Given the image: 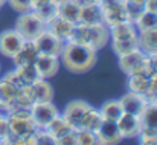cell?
<instances>
[{
	"instance_id": "83f0119b",
	"label": "cell",
	"mask_w": 157,
	"mask_h": 145,
	"mask_svg": "<svg viewBox=\"0 0 157 145\" xmlns=\"http://www.w3.org/2000/svg\"><path fill=\"white\" fill-rule=\"evenodd\" d=\"M73 127L72 125H69V122L63 118V115L59 113L56 118H53L52 119V122L46 127V130L52 135L53 138H55V141L58 139V138H61L64 133H67L69 130H72Z\"/></svg>"
},
{
	"instance_id": "5bb4252c",
	"label": "cell",
	"mask_w": 157,
	"mask_h": 145,
	"mask_svg": "<svg viewBox=\"0 0 157 145\" xmlns=\"http://www.w3.org/2000/svg\"><path fill=\"white\" fill-rule=\"evenodd\" d=\"M121 107L124 110V113H133V115H139L144 112V108L148 104V99L145 95L136 93V92H127L125 95H122V98L119 99Z\"/></svg>"
},
{
	"instance_id": "8fae6325",
	"label": "cell",
	"mask_w": 157,
	"mask_h": 145,
	"mask_svg": "<svg viewBox=\"0 0 157 145\" xmlns=\"http://www.w3.org/2000/svg\"><path fill=\"white\" fill-rule=\"evenodd\" d=\"M23 43L25 38L15 29H6L0 34V53L6 58H12Z\"/></svg>"
},
{
	"instance_id": "d590c367",
	"label": "cell",
	"mask_w": 157,
	"mask_h": 145,
	"mask_svg": "<svg viewBox=\"0 0 157 145\" xmlns=\"http://www.w3.org/2000/svg\"><path fill=\"white\" fill-rule=\"evenodd\" d=\"M137 138H139V142L144 145H157V133L154 128L142 127L140 135Z\"/></svg>"
},
{
	"instance_id": "816d5d0a",
	"label": "cell",
	"mask_w": 157,
	"mask_h": 145,
	"mask_svg": "<svg viewBox=\"0 0 157 145\" xmlns=\"http://www.w3.org/2000/svg\"><path fill=\"white\" fill-rule=\"evenodd\" d=\"M0 70H2V66H0Z\"/></svg>"
},
{
	"instance_id": "836d02e7",
	"label": "cell",
	"mask_w": 157,
	"mask_h": 145,
	"mask_svg": "<svg viewBox=\"0 0 157 145\" xmlns=\"http://www.w3.org/2000/svg\"><path fill=\"white\" fill-rule=\"evenodd\" d=\"M124 6H125V11H127V15H128V20L130 22H136L137 17L144 12V5L137 3V2H133V0H125L124 2Z\"/></svg>"
},
{
	"instance_id": "9c48e42d",
	"label": "cell",
	"mask_w": 157,
	"mask_h": 145,
	"mask_svg": "<svg viewBox=\"0 0 157 145\" xmlns=\"http://www.w3.org/2000/svg\"><path fill=\"white\" fill-rule=\"evenodd\" d=\"M119 133L122 136V139H133L137 138L140 135L142 130V121L139 115H133V113H122L121 118L116 121Z\"/></svg>"
},
{
	"instance_id": "bcb514c9",
	"label": "cell",
	"mask_w": 157,
	"mask_h": 145,
	"mask_svg": "<svg viewBox=\"0 0 157 145\" xmlns=\"http://www.w3.org/2000/svg\"><path fill=\"white\" fill-rule=\"evenodd\" d=\"M133 2H137V3H140V5H144L147 0H133Z\"/></svg>"
},
{
	"instance_id": "7c38bea8",
	"label": "cell",
	"mask_w": 157,
	"mask_h": 145,
	"mask_svg": "<svg viewBox=\"0 0 157 145\" xmlns=\"http://www.w3.org/2000/svg\"><path fill=\"white\" fill-rule=\"evenodd\" d=\"M61 61L59 57L55 55H46V53H38L37 60H35V69L38 73V78H44L49 80L56 75V72L59 70Z\"/></svg>"
},
{
	"instance_id": "5b68a950",
	"label": "cell",
	"mask_w": 157,
	"mask_h": 145,
	"mask_svg": "<svg viewBox=\"0 0 157 145\" xmlns=\"http://www.w3.org/2000/svg\"><path fill=\"white\" fill-rule=\"evenodd\" d=\"M58 115L59 110L53 101H37L31 105V118L37 128H46Z\"/></svg>"
},
{
	"instance_id": "f35d334b",
	"label": "cell",
	"mask_w": 157,
	"mask_h": 145,
	"mask_svg": "<svg viewBox=\"0 0 157 145\" xmlns=\"http://www.w3.org/2000/svg\"><path fill=\"white\" fill-rule=\"evenodd\" d=\"M5 81H8L9 84H12L14 87H20V86H23V84H26L25 81H23V78L18 75V72L14 69V70H9V72H6L3 76H2Z\"/></svg>"
},
{
	"instance_id": "8d00e7d4",
	"label": "cell",
	"mask_w": 157,
	"mask_h": 145,
	"mask_svg": "<svg viewBox=\"0 0 157 145\" xmlns=\"http://www.w3.org/2000/svg\"><path fill=\"white\" fill-rule=\"evenodd\" d=\"M56 145H78V130L72 128L56 139Z\"/></svg>"
},
{
	"instance_id": "d4e9b609",
	"label": "cell",
	"mask_w": 157,
	"mask_h": 145,
	"mask_svg": "<svg viewBox=\"0 0 157 145\" xmlns=\"http://www.w3.org/2000/svg\"><path fill=\"white\" fill-rule=\"evenodd\" d=\"M102 121H104V118H102L99 108H95L93 105H90V107L87 108L86 115H84L81 128H87V130H92V131L96 133V130L101 127Z\"/></svg>"
},
{
	"instance_id": "2e32d148",
	"label": "cell",
	"mask_w": 157,
	"mask_h": 145,
	"mask_svg": "<svg viewBox=\"0 0 157 145\" xmlns=\"http://www.w3.org/2000/svg\"><path fill=\"white\" fill-rule=\"evenodd\" d=\"M38 49L35 46L34 40H25L18 52L11 58L14 61V66H26V64H35V60L38 57Z\"/></svg>"
},
{
	"instance_id": "277c9868",
	"label": "cell",
	"mask_w": 157,
	"mask_h": 145,
	"mask_svg": "<svg viewBox=\"0 0 157 145\" xmlns=\"http://www.w3.org/2000/svg\"><path fill=\"white\" fill-rule=\"evenodd\" d=\"M25 40H34L40 32L46 29V23L31 9L28 12H23L18 15L14 28Z\"/></svg>"
},
{
	"instance_id": "ac0fdd59",
	"label": "cell",
	"mask_w": 157,
	"mask_h": 145,
	"mask_svg": "<svg viewBox=\"0 0 157 145\" xmlns=\"http://www.w3.org/2000/svg\"><path fill=\"white\" fill-rule=\"evenodd\" d=\"M78 23H82V25L104 23V22H102V6H101V3H89V5H82L81 9H79Z\"/></svg>"
},
{
	"instance_id": "3957f363",
	"label": "cell",
	"mask_w": 157,
	"mask_h": 145,
	"mask_svg": "<svg viewBox=\"0 0 157 145\" xmlns=\"http://www.w3.org/2000/svg\"><path fill=\"white\" fill-rule=\"evenodd\" d=\"M69 41L86 45L98 52L104 49L105 45L110 41V29L105 23H96V25L75 23Z\"/></svg>"
},
{
	"instance_id": "1f68e13d",
	"label": "cell",
	"mask_w": 157,
	"mask_h": 145,
	"mask_svg": "<svg viewBox=\"0 0 157 145\" xmlns=\"http://www.w3.org/2000/svg\"><path fill=\"white\" fill-rule=\"evenodd\" d=\"M15 70H17V72H18V75L23 78V81H25V83H28V84H32V83L38 78V73H37L35 64L15 66Z\"/></svg>"
},
{
	"instance_id": "7a4b0ae2",
	"label": "cell",
	"mask_w": 157,
	"mask_h": 145,
	"mask_svg": "<svg viewBox=\"0 0 157 145\" xmlns=\"http://www.w3.org/2000/svg\"><path fill=\"white\" fill-rule=\"evenodd\" d=\"M9 133L15 138V145H34L35 124L31 118V108L12 107L6 112Z\"/></svg>"
},
{
	"instance_id": "d6986e66",
	"label": "cell",
	"mask_w": 157,
	"mask_h": 145,
	"mask_svg": "<svg viewBox=\"0 0 157 145\" xmlns=\"http://www.w3.org/2000/svg\"><path fill=\"white\" fill-rule=\"evenodd\" d=\"M15 92H17V87H14L12 84L0 78V112L2 113H6L14 105Z\"/></svg>"
},
{
	"instance_id": "74e56055",
	"label": "cell",
	"mask_w": 157,
	"mask_h": 145,
	"mask_svg": "<svg viewBox=\"0 0 157 145\" xmlns=\"http://www.w3.org/2000/svg\"><path fill=\"white\" fill-rule=\"evenodd\" d=\"M6 3L18 14L31 11V0H8Z\"/></svg>"
},
{
	"instance_id": "ffe728a7",
	"label": "cell",
	"mask_w": 157,
	"mask_h": 145,
	"mask_svg": "<svg viewBox=\"0 0 157 145\" xmlns=\"http://www.w3.org/2000/svg\"><path fill=\"white\" fill-rule=\"evenodd\" d=\"M35 102V93H34V87L32 84H23L20 87H17L15 92V102L12 107H25V108H31V105ZM11 107V108H12ZM9 108V110H11Z\"/></svg>"
},
{
	"instance_id": "603a6c76",
	"label": "cell",
	"mask_w": 157,
	"mask_h": 145,
	"mask_svg": "<svg viewBox=\"0 0 157 145\" xmlns=\"http://www.w3.org/2000/svg\"><path fill=\"white\" fill-rule=\"evenodd\" d=\"M79 9L81 6L75 2V0H63L58 3V11L56 15L72 22V23H78V17H79Z\"/></svg>"
},
{
	"instance_id": "cb8c5ba5",
	"label": "cell",
	"mask_w": 157,
	"mask_h": 145,
	"mask_svg": "<svg viewBox=\"0 0 157 145\" xmlns=\"http://www.w3.org/2000/svg\"><path fill=\"white\" fill-rule=\"evenodd\" d=\"M32 87L35 93V102L37 101H53V96H55L53 87L44 78H37L32 83Z\"/></svg>"
},
{
	"instance_id": "52a82bcc",
	"label": "cell",
	"mask_w": 157,
	"mask_h": 145,
	"mask_svg": "<svg viewBox=\"0 0 157 145\" xmlns=\"http://www.w3.org/2000/svg\"><path fill=\"white\" fill-rule=\"evenodd\" d=\"M34 43H35L40 53L55 55V57H59L63 45H64V41H61L56 35H53L49 29H44L43 32H40L34 38Z\"/></svg>"
},
{
	"instance_id": "681fc988",
	"label": "cell",
	"mask_w": 157,
	"mask_h": 145,
	"mask_svg": "<svg viewBox=\"0 0 157 145\" xmlns=\"http://www.w3.org/2000/svg\"><path fill=\"white\" fill-rule=\"evenodd\" d=\"M53 2H56V3H59V2H63V0H53Z\"/></svg>"
},
{
	"instance_id": "ab89813d",
	"label": "cell",
	"mask_w": 157,
	"mask_h": 145,
	"mask_svg": "<svg viewBox=\"0 0 157 145\" xmlns=\"http://www.w3.org/2000/svg\"><path fill=\"white\" fill-rule=\"evenodd\" d=\"M145 96H147L148 101H157V73L151 76L150 87H148V92H147Z\"/></svg>"
},
{
	"instance_id": "6da1fadb",
	"label": "cell",
	"mask_w": 157,
	"mask_h": 145,
	"mask_svg": "<svg viewBox=\"0 0 157 145\" xmlns=\"http://www.w3.org/2000/svg\"><path fill=\"white\" fill-rule=\"evenodd\" d=\"M59 61L72 73H86L96 63V50L86 45L66 41L59 53Z\"/></svg>"
},
{
	"instance_id": "7bdbcfd3",
	"label": "cell",
	"mask_w": 157,
	"mask_h": 145,
	"mask_svg": "<svg viewBox=\"0 0 157 145\" xmlns=\"http://www.w3.org/2000/svg\"><path fill=\"white\" fill-rule=\"evenodd\" d=\"M144 11L157 14V0H147L144 3Z\"/></svg>"
},
{
	"instance_id": "ee69618b",
	"label": "cell",
	"mask_w": 157,
	"mask_h": 145,
	"mask_svg": "<svg viewBox=\"0 0 157 145\" xmlns=\"http://www.w3.org/2000/svg\"><path fill=\"white\" fill-rule=\"evenodd\" d=\"M79 6H82V5H89V3H102L104 0H75Z\"/></svg>"
},
{
	"instance_id": "e575fe53",
	"label": "cell",
	"mask_w": 157,
	"mask_h": 145,
	"mask_svg": "<svg viewBox=\"0 0 157 145\" xmlns=\"http://www.w3.org/2000/svg\"><path fill=\"white\" fill-rule=\"evenodd\" d=\"M78 145H98L96 133L87 128H78Z\"/></svg>"
},
{
	"instance_id": "4fadbf2b",
	"label": "cell",
	"mask_w": 157,
	"mask_h": 145,
	"mask_svg": "<svg viewBox=\"0 0 157 145\" xmlns=\"http://www.w3.org/2000/svg\"><path fill=\"white\" fill-rule=\"evenodd\" d=\"M96 138L99 145H116L124 141L119 133L116 121H107V119L102 121L101 127L96 130Z\"/></svg>"
},
{
	"instance_id": "60d3db41",
	"label": "cell",
	"mask_w": 157,
	"mask_h": 145,
	"mask_svg": "<svg viewBox=\"0 0 157 145\" xmlns=\"http://www.w3.org/2000/svg\"><path fill=\"white\" fill-rule=\"evenodd\" d=\"M147 66L151 72V75L157 73V52L154 53H147Z\"/></svg>"
},
{
	"instance_id": "b9f144b4",
	"label": "cell",
	"mask_w": 157,
	"mask_h": 145,
	"mask_svg": "<svg viewBox=\"0 0 157 145\" xmlns=\"http://www.w3.org/2000/svg\"><path fill=\"white\" fill-rule=\"evenodd\" d=\"M9 135V125L6 119V113H0V141Z\"/></svg>"
},
{
	"instance_id": "484cf974",
	"label": "cell",
	"mask_w": 157,
	"mask_h": 145,
	"mask_svg": "<svg viewBox=\"0 0 157 145\" xmlns=\"http://www.w3.org/2000/svg\"><path fill=\"white\" fill-rule=\"evenodd\" d=\"M99 112H101L102 118L107 119V121H117V119L121 118V115L124 113L119 99H110V101H105L104 104L99 107Z\"/></svg>"
},
{
	"instance_id": "f5cc1de1",
	"label": "cell",
	"mask_w": 157,
	"mask_h": 145,
	"mask_svg": "<svg viewBox=\"0 0 157 145\" xmlns=\"http://www.w3.org/2000/svg\"><path fill=\"white\" fill-rule=\"evenodd\" d=\"M0 113H2V112H0Z\"/></svg>"
},
{
	"instance_id": "f546056e",
	"label": "cell",
	"mask_w": 157,
	"mask_h": 145,
	"mask_svg": "<svg viewBox=\"0 0 157 145\" xmlns=\"http://www.w3.org/2000/svg\"><path fill=\"white\" fill-rule=\"evenodd\" d=\"M140 121H142V127L156 128L157 127V101H148L147 107L140 113Z\"/></svg>"
},
{
	"instance_id": "ba28073f",
	"label": "cell",
	"mask_w": 157,
	"mask_h": 145,
	"mask_svg": "<svg viewBox=\"0 0 157 145\" xmlns=\"http://www.w3.org/2000/svg\"><path fill=\"white\" fill-rule=\"evenodd\" d=\"M102 22L108 28L128 20L124 2H102Z\"/></svg>"
},
{
	"instance_id": "e0dca14e",
	"label": "cell",
	"mask_w": 157,
	"mask_h": 145,
	"mask_svg": "<svg viewBox=\"0 0 157 145\" xmlns=\"http://www.w3.org/2000/svg\"><path fill=\"white\" fill-rule=\"evenodd\" d=\"M75 23L59 17V15H55L53 18H51L48 23H46V29H49L53 35H56L61 41H69L70 38V34H72V29H73Z\"/></svg>"
},
{
	"instance_id": "4316f807",
	"label": "cell",
	"mask_w": 157,
	"mask_h": 145,
	"mask_svg": "<svg viewBox=\"0 0 157 145\" xmlns=\"http://www.w3.org/2000/svg\"><path fill=\"white\" fill-rule=\"evenodd\" d=\"M32 11H34L44 23H48L51 18H53V17L56 15L58 3L53 2V0H46V2H43V3H40V5L32 6Z\"/></svg>"
},
{
	"instance_id": "8992f818",
	"label": "cell",
	"mask_w": 157,
	"mask_h": 145,
	"mask_svg": "<svg viewBox=\"0 0 157 145\" xmlns=\"http://www.w3.org/2000/svg\"><path fill=\"white\" fill-rule=\"evenodd\" d=\"M117 63H119L121 70L128 76V75H131L134 72H139V70L147 67V53L137 48L134 50H130L127 53L119 55Z\"/></svg>"
},
{
	"instance_id": "f907efd6",
	"label": "cell",
	"mask_w": 157,
	"mask_h": 145,
	"mask_svg": "<svg viewBox=\"0 0 157 145\" xmlns=\"http://www.w3.org/2000/svg\"><path fill=\"white\" fill-rule=\"evenodd\" d=\"M154 130H156V133H157V127H156V128H154Z\"/></svg>"
},
{
	"instance_id": "7402d4cb",
	"label": "cell",
	"mask_w": 157,
	"mask_h": 145,
	"mask_svg": "<svg viewBox=\"0 0 157 145\" xmlns=\"http://www.w3.org/2000/svg\"><path fill=\"white\" fill-rule=\"evenodd\" d=\"M110 29V40H122V38H130V37H136L139 32L134 26L133 22L127 20V22H122L119 25H114Z\"/></svg>"
},
{
	"instance_id": "30bf717a",
	"label": "cell",
	"mask_w": 157,
	"mask_h": 145,
	"mask_svg": "<svg viewBox=\"0 0 157 145\" xmlns=\"http://www.w3.org/2000/svg\"><path fill=\"white\" fill-rule=\"evenodd\" d=\"M89 107H90L89 102L81 101V99H75V101L69 102L64 107V112L61 115L69 122V125H72L73 128L78 130L82 125V119H84V115H86V112H87Z\"/></svg>"
},
{
	"instance_id": "4dcf8cb0",
	"label": "cell",
	"mask_w": 157,
	"mask_h": 145,
	"mask_svg": "<svg viewBox=\"0 0 157 145\" xmlns=\"http://www.w3.org/2000/svg\"><path fill=\"white\" fill-rule=\"evenodd\" d=\"M134 26H136L137 32H144V31H148V29H151V28H156L157 26V14L144 11V12L137 17V20L134 22Z\"/></svg>"
},
{
	"instance_id": "f1b7e54d",
	"label": "cell",
	"mask_w": 157,
	"mask_h": 145,
	"mask_svg": "<svg viewBox=\"0 0 157 145\" xmlns=\"http://www.w3.org/2000/svg\"><path fill=\"white\" fill-rule=\"evenodd\" d=\"M139 48V40L137 35L136 37H130V38H122V40H111V49L113 52L119 57L122 53H127L130 50Z\"/></svg>"
},
{
	"instance_id": "44dd1931",
	"label": "cell",
	"mask_w": 157,
	"mask_h": 145,
	"mask_svg": "<svg viewBox=\"0 0 157 145\" xmlns=\"http://www.w3.org/2000/svg\"><path fill=\"white\" fill-rule=\"evenodd\" d=\"M139 40V49L145 53H154L157 52V26L151 28L148 31L137 34Z\"/></svg>"
},
{
	"instance_id": "f6af8a7d",
	"label": "cell",
	"mask_w": 157,
	"mask_h": 145,
	"mask_svg": "<svg viewBox=\"0 0 157 145\" xmlns=\"http://www.w3.org/2000/svg\"><path fill=\"white\" fill-rule=\"evenodd\" d=\"M43 2H46V0H31V9H32V6L40 5V3H43Z\"/></svg>"
},
{
	"instance_id": "c3c4849f",
	"label": "cell",
	"mask_w": 157,
	"mask_h": 145,
	"mask_svg": "<svg viewBox=\"0 0 157 145\" xmlns=\"http://www.w3.org/2000/svg\"><path fill=\"white\" fill-rule=\"evenodd\" d=\"M104 2H125V0H104Z\"/></svg>"
},
{
	"instance_id": "7dc6e473",
	"label": "cell",
	"mask_w": 157,
	"mask_h": 145,
	"mask_svg": "<svg viewBox=\"0 0 157 145\" xmlns=\"http://www.w3.org/2000/svg\"><path fill=\"white\" fill-rule=\"evenodd\" d=\"M6 2H8V0H0V6H3V5H6Z\"/></svg>"
},
{
	"instance_id": "9a60e30c",
	"label": "cell",
	"mask_w": 157,
	"mask_h": 145,
	"mask_svg": "<svg viewBox=\"0 0 157 145\" xmlns=\"http://www.w3.org/2000/svg\"><path fill=\"white\" fill-rule=\"evenodd\" d=\"M151 72L148 69V66L139 72H134L131 75H128V90L130 92H136L140 95H147L148 87H150V81H151Z\"/></svg>"
},
{
	"instance_id": "d6a6232c",
	"label": "cell",
	"mask_w": 157,
	"mask_h": 145,
	"mask_svg": "<svg viewBox=\"0 0 157 145\" xmlns=\"http://www.w3.org/2000/svg\"><path fill=\"white\" fill-rule=\"evenodd\" d=\"M34 145H56V141L46 128H35L34 135Z\"/></svg>"
}]
</instances>
